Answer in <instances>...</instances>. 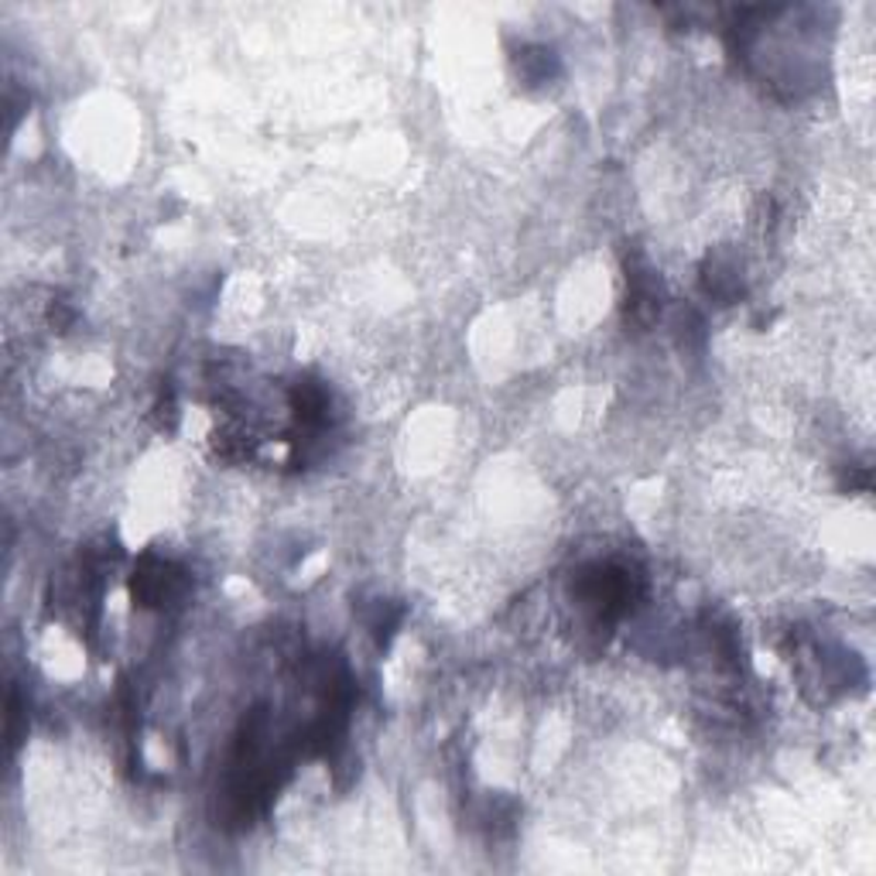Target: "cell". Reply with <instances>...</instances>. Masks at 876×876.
Listing matches in <instances>:
<instances>
[{
    "instance_id": "1",
    "label": "cell",
    "mask_w": 876,
    "mask_h": 876,
    "mask_svg": "<svg viewBox=\"0 0 876 876\" xmlns=\"http://www.w3.org/2000/svg\"><path fill=\"white\" fill-rule=\"evenodd\" d=\"M644 596V576L623 561H603V566H589L576 579V600L582 610H589L596 627H613L627 616Z\"/></svg>"
},
{
    "instance_id": "2",
    "label": "cell",
    "mask_w": 876,
    "mask_h": 876,
    "mask_svg": "<svg viewBox=\"0 0 876 876\" xmlns=\"http://www.w3.org/2000/svg\"><path fill=\"white\" fill-rule=\"evenodd\" d=\"M185 589H189V576L185 569H178L175 561L168 558H158V555H141L138 569L131 576V596L134 603L147 606V610H158V606H172L175 600L185 596Z\"/></svg>"
},
{
    "instance_id": "3",
    "label": "cell",
    "mask_w": 876,
    "mask_h": 876,
    "mask_svg": "<svg viewBox=\"0 0 876 876\" xmlns=\"http://www.w3.org/2000/svg\"><path fill=\"white\" fill-rule=\"evenodd\" d=\"M623 271H627V302H623L627 322L637 329H647L661 319V302H665L661 277L654 274V267L644 261L640 250H631L627 261H623Z\"/></svg>"
},
{
    "instance_id": "4",
    "label": "cell",
    "mask_w": 876,
    "mask_h": 876,
    "mask_svg": "<svg viewBox=\"0 0 876 876\" xmlns=\"http://www.w3.org/2000/svg\"><path fill=\"white\" fill-rule=\"evenodd\" d=\"M292 412H295V421H298V428H305V431H322L326 425H329V412H332V397H329V391L319 384V381H311V377H305V381H298L295 387H292Z\"/></svg>"
},
{
    "instance_id": "5",
    "label": "cell",
    "mask_w": 876,
    "mask_h": 876,
    "mask_svg": "<svg viewBox=\"0 0 876 876\" xmlns=\"http://www.w3.org/2000/svg\"><path fill=\"white\" fill-rule=\"evenodd\" d=\"M702 288L709 298H715L719 305H733L743 298V277L740 271L730 264V261H719V258H709L702 264Z\"/></svg>"
},
{
    "instance_id": "6",
    "label": "cell",
    "mask_w": 876,
    "mask_h": 876,
    "mask_svg": "<svg viewBox=\"0 0 876 876\" xmlns=\"http://www.w3.org/2000/svg\"><path fill=\"white\" fill-rule=\"evenodd\" d=\"M517 69L527 83H548L558 73V58L545 45H527L524 52H517Z\"/></svg>"
},
{
    "instance_id": "7",
    "label": "cell",
    "mask_w": 876,
    "mask_h": 876,
    "mask_svg": "<svg viewBox=\"0 0 876 876\" xmlns=\"http://www.w3.org/2000/svg\"><path fill=\"white\" fill-rule=\"evenodd\" d=\"M151 421H154V428H158V431H175V425H178V401H175L172 381H165L158 387V397H154V404H151Z\"/></svg>"
},
{
    "instance_id": "8",
    "label": "cell",
    "mask_w": 876,
    "mask_h": 876,
    "mask_svg": "<svg viewBox=\"0 0 876 876\" xmlns=\"http://www.w3.org/2000/svg\"><path fill=\"white\" fill-rule=\"evenodd\" d=\"M401 616H404V610H401V606H391V603H381V606H377V616L370 620V631H373V637H377V644H381V647H384V644L394 637V631H397Z\"/></svg>"
},
{
    "instance_id": "9",
    "label": "cell",
    "mask_w": 876,
    "mask_h": 876,
    "mask_svg": "<svg viewBox=\"0 0 876 876\" xmlns=\"http://www.w3.org/2000/svg\"><path fill=\"white\" fill-rule=\"evenodd\" d=\"M48 322H52L58 332H66V329L76 322V308H73L66 298H52V305H48Z\"/></svg>"
}]
</instances>
